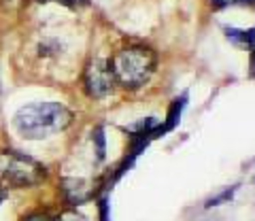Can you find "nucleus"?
<instances>
[{"label":"nucleus","mask_w":255,"mask_h":221,"mask_svg":"<svg viewBox=\"0 0 255 221\" xmlns=\"http://www.w3.org/2000/svg\"><path fill=\"white\" fill-rule=\"evenodd\" d=\"M73 110L62 102H30L13 115V128L26 140H43L51 134L64 132L73 123Z\"/></svg>","instance_id":"obj_1"},{"label":"nucleus","mask_w":255,"mask_h":221,"mask_svg":"<svg viewBox=\"0 0 255 221\" xmlns=\"http://www.w3.org/2000/svg\"><path fill=\"white\" fill-rule=\"evenodd\" d=\"M157 58L145 45H128L111 58L115 81L126 90H136L145 85L155 70Z\"/></svg>","instance_id":"obj_2"},{"label":"nucleus","mask_w":255,"mask_h":221,"mask_svg":"<svg viewBox=\"0 0 255 221\" xmlns=\"http://www.w3.org/2000/svg\"><path fill=\"white\" fill-rule=\"evenodd\" d=\"M47 177L45 166L17 149L0 151V187L2 189H23L43 183Z\"/></svg>","instance_id":"obj_3"},{"label":"nucleus","mask_w":255,"mask_h":221,"mask_svg":"<svg viewBox=\"0 0 255 221\" xmlns=\"http://www.w3.org/2000/svg\"><path fill=\"white\" fill-rule=\"evenodd\" d=\"M115 83L117 81H115V75H113V68H111L109 60L96 58L87 64L83 73V88L90 98H96V100L107 98L113 92Z\"/></svg>","instance_id":"obj_4"},{"label":"nucleus","mask_w":255,"mask_h":221,"mask_svg":"<svg viewBox=\"0 0 255 221\" xmlns=\"http://www.w3.org/2000/svg\"><path fill=\"white\" fill-rule=\"evenodd\" d=\"M62 192L66 196L70 204H83L92 198V187L83 179H64L62 181Z\"/></svg>","instance_id":"obj_5"},{"label":"nucleus","mask_w":255,"mask_h":221,"mask_svg":"<svg viewBox=\"0 0 255 221\" xmlns=\"http://www.w3.org/2000/svg\"><path fill=\"white\" fill-rule=\"evenodd\" d=\"M185 107H187V94H183L181 98H177L170 105L168 115H166V123L164 125H157V136H162V134L174 130V125L181 121V113H183V109H185Z\"/></svg>","instance_id":"obj_6"},{"label":"nucleus","mask_w":255,"mask_h":221,"mask_svg":"<svg viewBox=\"0 0 255 221\" xmlns=\"http://www.w3.org/2000/svg\"><path fill=\"white\" fill-rule=\"evenodd\" d=\"M226 36L228 41H232L234 45L241 47H251L255 45V28L251 30H241V28H226Z\"/></svg>","instance_id":"obj_7"},{"label":"nucleus","mask_w":255,"mask_h":221,"mask_svg":"<svg viewBox=\"0 0 255 221\" xmlns=\"http://www.w3.org/2000/svg\"><path fill=\"white\" fill-rule=\"evenodd\" d=\"M92 143H94L96 160L102 162V160H105V155H107V138H105V128H102V125H96V128H94Z\"/></svg>","instance_id":"obj_8"},{"label":"nucleus","mask_w":255,"mask_h":221,"mask_svg":"<svg viewBox=\"0 0 255 221\" xmlns=\"http://www.w3.org/2000/svg\"><path fill=\"white\" fill-rule=\"evenodd\" d=\"M60 47L62 45L55 41V38H43V41L38 43V55H41V58H53V55H58Z\"/></svg>","instance_id":"obj_9"},{"label":"nucleus","mask_w":255,"mask_h":221,"mask_svg":"<svg viewBox=\"0 0 255 221\" xmlns=\"http://www.w3.org/2000/svg\"><path fill=\"white\" fill-rule=\"evenodd\" d=\"M36 2H41V4L58 2V4H62V6H66V9H81V6L87 4V0H36Z\"/></svg>","instance_id":"obj_10"},{"label":"nucleus","mask_w":255,"mask_h":221,"mask_svg":"<svg viewBox=\"0 0 255 221\" xmlns=\"http://www.w3.org/2000/svg\"><path fill=\"white\" fill-rule=\"evenodd\" d=\"M234 192H236V187H230V189H226V192H221L219 196H215V198H211L209 202H206V207H219L221 202H228V200H232Z\"/></svg>","instance_id":"obj_11"},{"label":"nucleus","mask_w":255,"mask_h":221,"mask_svg":"<svg viewBox=\"0 0 255 221\" xmlns=\"http://www.w3.org/2000/svg\"><path fill=\"white\" fill-rule=\"evenodd\" d=\"M26 2L28 0H0V6H4V9H9V11H15V9H21Z\"/></svg>","instance_id":"obj_12"},{"label":"nucleus","mask_w":255,"mask_h":221,"mask_svg":"<svg viewBox=\"0 0 255 221\" xmlns=\"http://www.w3.org/2000/svg\"><path fill=\"white\" fill-rule=\"evenodd\" d=\"M21 221H55L51 215H47V213H32V215L23 217Z\"/></svg>","instance_id":"obj_13"},{"label":"nucleus","mask_w":255,"mask_h":221,"mask_svg":"<svg viewBox=\"0 0 255 221\" xmlns=\"http://www.w3.org/2000/svg\"><path fill=\"white\" fill-rule=\"evenodd\" d=\"M251 77H255V45L251 47Z\"/></svg>","instance_id":"obj_14"},{"label":"nucleus","mask_w":255,"mask_h":221,"mask_svg":"<svg viewBox=\"0 0 255 221\" xmlns=\"http://www.w3.org/2000/svg\"><path fill=\"white\" fill-rule=\"evenodd\" d=\"M6 200V189H2V187H0V204H2Z\"/></svg>","instance_id":"obj_15"},{"label":"nucleus","mask_w":255,"mask_h":221,"mask_svg":"<svg viewBox=\"0 0 255 221\" xmlns=\"http://www.w3.org/2000/svg\"><path fill=\"white\" fill-rule=\"evenodd\" d=\"M0 92H2V83H0Z\"/></svg>","instance_id":"obj_16"}]
</instances>
